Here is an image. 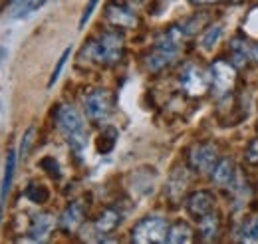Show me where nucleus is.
I'll return each instance as SVG.
<instances>
[{
    "mask_svg": "<svg viewBox=\"0 0 258 244\" xmlns=\"http://www.w3.org/2000/svg\"><path fill=\"white\" fill-rule=\"evenodd\" d=\"M56 123L68 145L76 155H82L88 147V127L82 113L74 105H62L56 113Z\"/></svg>",
    "mask_w": 258,
    "mask_h": 244,
    "instance_id": "1",
    "label": "nucleus"
},
{
    "mask_svg": "<svg viewBox=\"0 0 258 244\" xmlns=\"http://www.w3.org/2000/svg\"><path fill=\"white\" fill-rule=\"evenodd\" d=\"M123 48H125V44H123L121 34L105 32V34H101L97 38L96 42L90 44V54L101 66H113V64H117L121 60Z\"/></svg>",
    "mask_w": 258,
    "mask_h": 244,
    "instance_id": "2",
    "label": "nucleus"
},
{
    "mask_svg": "<svg viewBox=\"0 0 258 244\" xmlns=\"http://www.w3.org/2000/svg\"><path fill=\"white\" fill-rule=\"evenodd\" d=\"M167 234H169V224H167L165 218H161V216H145L131 230V240L137 244L167 242Z\"/></svg>",
    "mask_w": 258,
    "mask_h": 244,
    "instance_id": "3",
    "label": "nucleus"
},
{
    "mask_svg": "<svg viewBox=\"0 0 258 244\" xmlns=\"http://www.w3.org/2000/svg\"><path fill=\"white\" fill-rule=\"evenodd\" d=\"M84 107H86V115L90 121H105L113 111V95L109 90H94L86 95Z\"/></svg>",
    "mask_w": 258,
    "mask_h": 244,
    "instance_id": "4",
    "label": "nucleus"
},
{
    "mask_svg": "<svg viewBox=\"0 0 258 244\" xmlns=\"http://www.w3.org/2000/svg\"><path fill=\"white\" fill-rule=\"evenodd\" d=\"M181 88L187 95H193V97H199L209 90L211 86V78L205 70H201L199 66L195 64H189L183 72H181Z\"/></svg>",
    "mask_w": 258,
    "mask_h": 244,
    "instance_id": "5",
    "label": "nucleus"
},
{
    "mask_svg": "<svg viewBox=\"0 0 258 244\" xmlns=\"http://www.w3.org/2000/svg\"><path fill=\"white\" fill-rule=\"evenodd\" d=\"M209 78H211V84H213L215 92L219 93V95H225V93H228L234 88V82H236V68L225 60H217L211 66Z\"/></svg>",
    "mask_w": 258,
    "mask_h": 244,
    "instance_id": "6",
    "label": "nucleus"
},
{
    "mask_svg": "<svg viewBox=\"0 0 258 244\" xmlns=\"http://www.w3.org/2000/svg\"><path fill=\"white\" fill-rule=\"evenodd\" d=\"M217 147L211 143H197L193 149L189 151V165L193 167L197 173H207L215 167L217 159Z\"/></svg>",
    "mask_w": 258,
    "mask_h": 244,
    "instance_id": "7",
    "label": "nucleus"
},
{
    "mask_svg": "<svg viewBox=\"0 0 258 244\" xmlns=\"http://www.w3.org/2000/svg\"><path fill=\"white\" fill-rule=\"evenodd\" d=\"M86 213H88V207L84 205V201H74V203H70L68 205V209H66L62 216H60V228L64 230V232H76L82 224H84V218H86Z\"/></svg>",
    "mask_w": 258,
    "mask_h": 244,
    "instance_id": "8",
    "label": "nucleus"
},
{
    "mask_svg": "<svg viewBox=\"0 0 258 244\" xmlns=\"http://www.w3.org/2000/svg\"><path fill=\"white\" fill-rule=\"evenodd\" d=\"M213 209H215V197L209 191H195L187 199V211L195 218H201L205 214L213 213Z\"/></svg>",
    "mask_w": 258,
    "mask_h": 244,
    "instance_id": "9",
    "label": "nucleus"
},
{
    "mask_svg": "<svg viewBox=\"0 0 258 244\" xmlns=\"http://www.w3.org/2000/svg\"><path fill=\"white\" fill-rule=\"evenodd\" d=\"M234 177H236V167H234V161L232 159H219L215 163V167L211 169V179L213 183L219 185V187H230L234 183Z\"/></svg>",
    "mask_w": 258,
    "mask_h": 244,
    "instance_id": "10",
    "label": "nucleus"
},
{
    "mask_svg": "<svg viewBox=\"0 0 258 244\" xmlns=\"http://www.w3.org/2000/svg\"><path fill=\"white\" fill-rule=\"evenodd\" d=\"M105 18L113 26H119V28H133L137 24V16L121 4H109L105 10Z\"/></svg>",
    "mask_w": 258,
    "mask_h": 244,
    "instance_id": "11",
    "label": "nucleus"
},
{
    "mask_svg": "<svg viewBox=\"0 0 258 244\" xmlns=\"http://www.w3.org/2000/svg\"><path fill=\"white\" fill-rule=\"evenodd\" d=\"M219 226H221V220H219V214L217 213H209L205 216L199 218V234H201V240L209 242V240H215L217 234H219Z\"/></svg>",
    "mask_w": 258,
    "mask_h": 244,
    "instance_id": "12",
    "label": "nucleus"
},
{
    "mask_svg": "<svg viewBox=\"0 0 258 244\" xmlns=\"http://www.w3.org/2000/svg\"><path fill=\"white\" fill-rule=\"evenodd\" d=\"M119 222H121V214L117 213L115 209H105L96 218V228L101 234H109L119 226Z\"/></svg>",
    "mask_w": 258,
    "mask_h": 244,
    "instance_id": "13",
    "label": "nucleus"
},
{
    "mask_svg": "<svg viewBox=\"0 0 258 244\" xmlns=\"http://www.w3.org/2000/svg\"><path fill=\"white\" fill-rule=\"evenodd\" d=\"M191 240H193V228H191L187 222L179 220V222H175V224L169 228L167 242H171V244H189Z\"/></svg>",
    "mask_w": 258,
    "mask_h": 244,
    "instance_id": "14",
    "label": "nucleus"
},
{
    "mask_svg": "<svg viewBox=\"0 0 258 244\" xmlns=\"http://www.w3.org/2000/svg\"><path fill=\"white\" fill-rule=\"evenodd\" d=\"M52 226H54V218L50 214H38L30 226L32 240H44L48 236V232L52 230Z\"/></svg>",
    "mask_w": 258,
    "mask_h": 244,
    "instance_id": "15",
    "label": "nucleus"
},
{
    "mask_svg": "<svg viewBox=\"0 0 258 244\" xmlns=\"http://www.w3.org/2000/svg\"><path fill=\"white\" fill-rule=\"evenodd\" d=\"M115 141H117V131L113 127H105L97 137V151L101 155L109 153L115 147Z\"/></svg>",
    "mask_w": 258,
    "mask_h": 244,
    "instance_id": "16",
    "label": "nucleus"
},
{
    "mask_svg": "<svg viewBox=\"0 0 258 244\" xmlns=\"http://www.w3.org/2000/svg\"><path fill=\"white\" fill-rule=\"evenodd\" d=\"M240 242L258 244V216L246 220V224L240 230Z\"/></svg>",
    "mask_w": 258,
    "mask_h": 244,
    "instance_id": "17",
    "label": "nucleus"
},
{
    "mask_svg": "<svg viewBox=\"0 0 258 244\" xmlns=\"http://www.w3.org/2000/svg\"><path fill=\"white\" fill-rule=\"evenodd\" d=\"M221 36H223V26L221 24H217V26H211L209 30L205 32V36H203V40H201V46H203V50H213L215 48V44L221 40Z\"/></svg>",
    "mask_w": 258,
    "mask_h": 244,
    "instance_id": "18",
    "label": "nucleus"
},
{
    "mask_svg": "<svg viewBox=\"0 0 258 244\" xmlns=\"http://www.w3.org/2000/svg\"><path fill=\"white\" fill-rule=\"evenodd\" d=\"M46 2H48V0H20L18 6H16V10H14V18L28 16L30 12L38 10V8H42Z\"/></svg>",
    "mask_w": 258,
    "mask_h": 244,
    "instance_id": "19",
    "label": "nucleus"
},
{
    "mask_svg": "<svg viewBox=\"0 0 258 244\" xmlns=\"http://www.w3.org/2000/svg\"><path fill=\"white\" fill-rule=\"evenodd\" d=\"M26 197H28L32 203H36V205H44V203L48 201L50 193H48V189L42 187V185H30V187L26 189Z\"/></svg>",
    "mask_w": 258,
    "mask_h": 244,
    "instance_id": "20",
    "label": "nucleus"
},
{
    "mask_svg": "<svg viewBox=\"0 0 258 244\" xmlns=\"http://www.w3.org/2000/svg\"><path fill=\"white\" fill-rule=\"evenodd\" d=\"M40 167L48 173V175H52L54 179H60V165H58V161L54 159V157H46V159H42L40 161Z\"/></svg>",
    "mask_w": 258,
    "mask_h": 244,
    "instance_id": "21",
    "label": "nucleus"
},
{
    "mask_svg": "<svg viewBox=\"0 0 258 244\" xmlns=\"http://www.w3.org/2000/svg\"><path fill=\"white\" fill-rule=\"evenodd\" d=\"M70 52H72V48H66L64 54L60 56V60L56 64V68H54V72H52V76H50V82H48V88H52L56 82H58V78H60V74H62V68H64L66 60H68V56H70Z\"/></svg>",
    "mask_w": 258,
    "mask_h": 244,
    "instance_id": "22",
    "label": "nucleus"
},
{
    "mask_svg": "<svg viewBox=\"0 0 258 244\" xmlns=\"http://www.w3.org/2000/svg\"><path fill=\"white\" fill-rule=\"evenodd\" d=\"M244 159L248 165H258V139H252L246 147V153H244Z\"/></svg>",
    "mask_w": 258,
    "mask_h": 244,
    "instance_id": "23",
    "label": "nucleus"
},
{
    "mask_svg": "<svg viewBox=\"0 0 258 244\" xmlns=\"http://www.w3.org/2000/svg\"><path fill=\"white\" fill-rule=\"evenodd\" d=\"M32 135H34V129L30 127V129L26 131V135H24V141H22V147H20V155H22V157L28 153V145L32 143Z\"/></svg>",
    "mask_w": 258,
    "mask_h": 244,
    "instance_id": "24",
    "label": "nucleus"
},
{
    "mask_svg": "<svg viewBox=\"0 0 258 244\" xmlns=\"http://www.w3.org/2000/svg\"><path fill=\"white\" fill-rule=\"evenodd\" d=\"M195 4H213V2H217V0H193Z\"/></svg>",
    "mask_w": 258,
    "mask_h": 244,
    "instance_id": "25",
    "label": "nucleus"
},
{
    "mask_svg": "<svg viewBox=\"0 0 258 244\" xmlns=\"http://www.w3.org/2000/svg\"><path fill=\"white\" fill-rule=\"evenodd\" d=\"M252 56H254V60L258 62V44L254 46V50H252Z\"/></svg>",
    "mask_w": 258,
    "mask_h": 244,
    "instance_id": "26",
    "label": "nucleus"
},
{
    "mask_svg": "<svg viewBox=\"0 0 258 244\" xmlns=\"http://www.w3.org/2000/svg\"><path fill=\"white\" fill-rule=\"evenodd\" d=\"M234 2H236V0H234Z\"/></svg>",
    "mask_w": 258,
    "mask_h": 244,
    "instance_id": "27",
    "label": "nucleus"
}]
</instances>
